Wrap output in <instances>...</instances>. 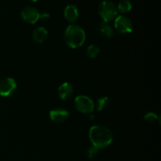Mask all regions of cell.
<instances>
[{
	"instance_id": "cell-17",
	"label": "cell",
	"mask_w": 161,
	"mask_h": 161,
	"mask_svg": "<svg viewBox=\"0 0 161 161\" xmlns=\"http://www.w3.org/2000/svg\"><path fill=\"white\" fill-rule=\"evenodd\" d=\"M99 153V149H97L95 146H92L91 147H89L86 150V156L89 159H94L95 158L96 156L97 155V153Z\"/></svg>"
},
{
	"instance_id": "cell-14",
	"label": "cell",
	"mask_w": 161,
	"mask_h": 161,
	"mask_svg": "<svg viewBox=\"0 0 161 161\" xmlns=\"http://www.w3.org/2000/svg\"><path fill=\"white\" fill-rule=\"evenodd\" d=\"M116 7L118 12L122 14H125L131 10L132 3L130 0H120Z\"/></svg>"
},
{
	"instance_id": "cell-1",
	"label": "cell",
	"mask_w": 161,
	"mask_h": 161,
	"mask_svg": "<svg viewBox=\"0 0 161 161\" xmlns=\"http://www.w3.org/2000/svg\"><path fill=\"white\" fill-rule=\"evenodd\" d=\"M89 138L93 146L97 149H105L112 144L113 135L108 127L102 125H95L90 128Z\"/></svg>"
},
{
	"instance_id": "cell-6",
	"label": "cell",
	"mask_w": 161,
	"mask_h": 161,
	"mask_svg": "<svg viewBox=\"0 0 161 161\" xmlns=\"http://www.w3.org/2000/svg\"><path fill=\"white\" fill-rule=\"evenodd\" d=\"M20 17L27 24H36L40 17V13L33 6H26L20 12Z\"/></svg>"
},
{
	"instance_id": "cell-11",
	"label": "cell",
	"mask_w": 161,
	"mask_h": 161,
	"mask_svg": "<svg viewBox=\"0 0 161 161\" xmlns=\"http://www.w3.org/2000/svg\"><path fill=\"white\" fill-rule=\"evenodd\" d=\"M98 32L103 38L112 39L115 35V30L108 22L102 21L98 26Z\"/></svg>"
},
{
	"instance_id": "cell-12",
	"label": "cell",
	"mask_w": 161,
	"mask_h": 161,
	"mask_svg": "<svg viewBox=\"0 0 161 161\" xmlns=\"http://www.w3.org/2000/svg\"><path fill=\"white\" fill-rule=\"evenodd\" d=\"M48 36V31H47V28L44 27H38V28H35L32 33V38L33 40L36 42V43H43L47 39Z\"/></svg>"
},
{
	"instance_id": "cell-3",
	"label": "cell",
	"mask_w": 161,
	"mask_h": 161,
	"mask_svg": "<svg viewBox=\"0 0 161 161\" xmlns=\"http://www.w3.org/2000/svg\"><path fill=\"white\" fill-rule=\"evenodd\" d=\"M98 14L103 21L109 23L117 17V7L114 3L108 0L102 2L98 6Z\"/></svg>"
},
{
	"instance_id": "cell-18",
	"label": "cell",
	"mask_w": 161,
	"mask_h": 161,
	"mask_svg": "<svg viewBox=\"0 0 161 161\" xmlns=\"http://www.w3.org/2000/svg\"><path fill=\"white\" fill-rule=\"evenodd\" d=\"M50 18V14H47V13H42L40 14V17L39 19H42V20H48Z\"/></svg>"
},
{
	"instance_id": "cell-5",
	"label": "cell",
	"mask_w": 161,
	"mask_h": 161,
	"mask_svg": "<svg viewBox=\"0 0 161 161\" xmlns=\"http://www.w3.org/2000/svg\"><path fill=\"white\" fill-rule=\"evenodd\" d=\"M114 28L121 34H130L133 31V23L127 16L119 15L115 18Z\"/></svg>"
},
{
	"instance_id": "cell-7",
	"label": "cell",
	"mask_w": 161,
	"mask_h": 161,
	"mask_svg": "<svg viewBox=\"0 0 161 161\" xmlns=\"http://www.w3.org/2000/svg\"><path fill=\"white\" fill-rule=\"evenodd\" d=\"M17 87V82L10 77L4 79L0 82V96L2 97H9L16 91Z\"/></svg>"
},
{
	"instance_id": "cell-16",
	"label": "cell",
	"mask_w": 161,
	"mask_h": 161,
	"mask_svg": "<svg viewBox=\"0 0 161 161\" xmlns=\"http://www.w3.org/2000/svg\"><path fill=\"white\" fill-rule=\"evenodd\" d=\"M159 119H160V117H159L155 113H153V112L147 113L144 116V120L146 121V122L149 123V124L157 122V121L159 120Z\"/></svg>"
},
{
	"instance_id": "cell-19",
	"label": "cell",
	"mask_w": 161,
	"mask_h": 161,
	"mask_svg": "<svg viewBox=\"0 0 161 161\" xmlns=\"http://www.w3.org/2000/svg\"><path fill=\"white\" fill-rule=\"evenodd\" d=\"M29 1H31V2H34V3H35V2H37L38 0H29Z\"/></svg>"
},
{
	"instance_id": "cell-15",
	"label": "cell",
	"mask_w": 161,
	"mask_h": 161,
	"mask_svg": "<svg viewBox=\"0 0 161 161\" xmlns=\"http://www.w3.org/2000/svg\"><path fill=\"white\" fill-rule=\"evenodd\" d=\"M86 56L90 58H96L100 53V48L95 44H91L86 49Z\"/></svg>"
},
{
	"instance_id": "cell-13",
	"label": "cell",
	"mask_w": 161,
	"mask_h": 161,
	"mask_svg": "<svg viewBox=\"0 0 161 161\" xmlns=\"http://www.w3.org/2000/svg\"><path fill=\"white\" fill-rule=\"evenodd\" d=\"M110 100L108 97L104 96V97H99L97 100L96 103H94V106L97 111H104V110L107 109L109 106Z\"/></svg>"
},
{
	"instance_id": "cell-10",
	"label": "cell",
	"mask_w": 161,
	"mask_h": 161,
	"mask_svg": "<svg viewBox=\"0 0 161 161\" xmlns=\"http://www.w3.org/2000/svg\"><path fill=\"white\" fill-rule=\"evenodd\" d=\"M64 18L70 23L74 24L79 17V10L76 6L73 4L68 5L64 10Z\"/></svg>"
},
{
	"instance_id": "cell-8",
	"label": "cell",
	"mask_w": 161,
	"mask_h": 161,
	"mask_svg": "<svg viewBox=\"0 0 161 161\" xmlns=\"http://www.w3.org/2000/svg\"><path fill=\"white\" fill-rule=\"evenodd\" d=\"M50 118L55 123H63L69 116V111L63 108H55L50 112Z\"/></svg>"
},
{
	"instance_id": "cell-4",
	"label": "cell",
	"mask_w": 161,
	"mask_h": 161,
	"mask_svg": "<svg viewBox=\"0 0 161 161\" xmlns=\"http://www.w3.org/2000/svg\"><path fill=\"white\" fill-rule=\"evenodd\" d=\"M74 105L80 113L84 114L92 113L95 108L94 101L86 95L77 96L74 100Z\"/></svg>"
},
{
	"instance_id": "cell-2",
	"label": "cell",
	"mask_w": 161,
	"mask_h": 161,
	"mask_svg": "<svg viewBox=\"0 0 161 161\" xmlns=\"http://www.w3.org/2000/svg\"><path fill=\"white\" fill-rule=\"evenodd\" d=\"M64 39L70 48H79L86 41V32L80 25L72 24L66 28L64 33Z\"/></svg>"
},
{
	"instance_id": "cell-9",
	"label": "cell",
	"mask_w": 161,
	"mask_h": 161,
	"mask_svg": "<svg viewBox=\"0 0 161 161\" xmlns=\"http://www.w3.org/2000/svg\"><path fill=\"white\" fill-rule=\"evenodd\" d=\"M74 89L72 85L69 82H65V83H63L62 84L60 85V86L58 87V95H59L60 98L62 99V100H68V99L71 98L73 94Z\"/></svg>"
}]
</instances>
